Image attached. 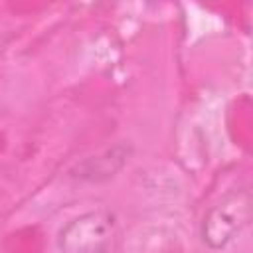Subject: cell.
Returning <instances> with one entry per match:
<instances>
[{"instance_id":"1","label":"cell","mask_w":253,"mask_h":253,"mask_svg":"<svg viewBox=\"0 0 253 253\" xmlns=\"http://www.w3.org/2000/svg\"><path fill=\"white\" fill-rule=\"evenodd\" d=\"M251 219V192L239 188L221 198L208 210L202 219L200 235L210 249H223L229 245Z\"/></svg>"},{"instance_id":"2","label":"cell","mask_w":253,"mask_h":253,"mask_svg":"<svg viewBox=\"0 0 253 253\" xmlns=\"http://www.w3.org/2000/svg\"><path fill=\"white\" fill-rule=\"evenodd\" d=\"M117 233V219L109 210L85 211L67 221L59 235L61 253H107Z\"/></svg>"},{"instance_id":"3","label":"cell","mask_w":253,"mask_h":253,"mask_svg":"<svg viewBox=\"0 0 253 253\" xmlns=\"http://www.w3.org/2000/svg\"><path fill=\"white\" fill-rule=\"evenodd\" d=\"M128 156V148L126 146H115V148H109L107 152H103L101 156H95V158H89L85 160L81 166H79V178L83 180H91V182H99V180H105L109 176H113L126 160Z\"/></svg>"}]
</instances>
